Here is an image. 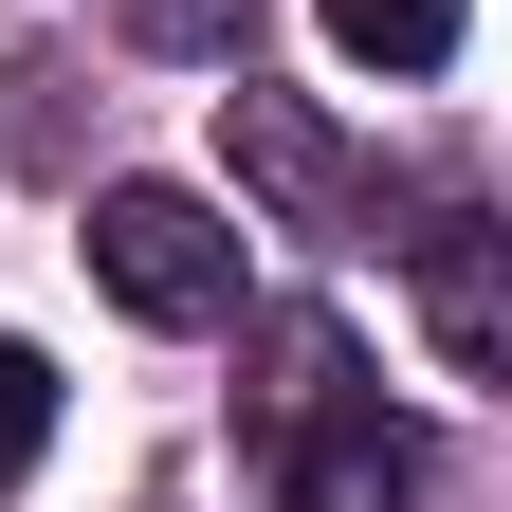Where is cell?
<instances>
[{
  "label": "cell",
  "mask_w": 512,
  "mask_h": 512,
  "mask_svg": "<svg viewBox=\"0 0 512 512\" xmlns=\"http://www.w3.org/2000/svg\"><path fill=\"white\" fill-rule=\"evenodd\" d=\"M110 19L147 37V55H220V74L256 55V0H110Z\"/></svg>",
  "instance_id": "8992f818"
},
{
  "label": "cell",
  "mask_w": 512,
  "mask_h": 512,
  "mask_svg": "<svg viewBox=\"0 0 512 512\" xmlns=\"http://www.w3.org/2000/svg\"><path fill=\"white\" fill-rule=\"evenodd\" d=\"M330 37L366 74H439V55H458V0H330Z\"/></svg>",
  "instance_id": "5b68a950"
},
{
  "label": "cell",
  "mask_w": 512,
  "mask_h": 512,
  "mask_svg": "<svg viewBox=\"0 0 512 512\" xmlns=\"http://www.w3.org/2000/svg\"><path fill=\"white\" fill-rule=\"evenodd\" d=\"M421 348L512 403V220H439L421 238Z\"/></svg>",
  "instance_id": "277c9868"
},
{
  "label": "cell",
  "mask_w": 512,
  "mask_h": 512,
  "mask_svg": "<svg viewBox=\"0 0 512 512\" xmlns=\"http://www.w3.org/2000/svg\"><path fill=\"white\" fill-rule=\"evenodd\" d=\"M37 439H55V366H37V348H0V494L37 476Z\"/></svg>",
  "instance_id": "52a82bcc"
},
{
  "label": "cell",
  "mask_w": 512,
  "mask_h": 512,
  "mask_svg": "<svg viewBox=\"0 0 512 512\" xmlns=\"http://www.w3.org/2000/svg\"><path fill=\"white\" fill-rule=\"evenodd\" d=\"M256 366H275V384H256V439H275V494L293 512H421V439L348 384V330H330V311H275Z\"/></svg>",
  "instance_id": "6da1fadb"
},
{
  "label": "cell",
  "mask_w": 512,
  "mask_h": 512,
  "mask_svg": "<svg viewBox=\"0 0 512 512\" xmlns=\"http://www.w3.org/2000/svg\"><path fill=\"white\" fill-rule=\"evenodd\" d=\"M92 293L128 330H220L238 311V220L202 183H92Z\"/></svg>",
  "instance_id": "7a4b0ae2"
},
{
  "label": "cell",
  "mask_w": 512,
  "mask_h": 512,
  "mask_svg": "<svg viewBox=\"0 0 512 512\" xmlns=\"http://www.w3.org/2000/svg\"><path fill=\"white\" fill-rule=\"evenodd\" d=\"M220 147H238V183H256V202H275V220H348L366 202V165H348V128L330 110H311V92H220Z\"/></svg>",
  "instance_id": "3957f363"
}]
</instances>
